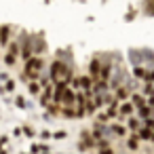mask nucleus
I'll list each match as a JSON object with an SVG mask.
<instances>
[{"label": "nucleus", "mask_w": 154, "mask_h": 154, "mask_svg": "<svg viewBox=\"0 0 154 154\" xmlns=\"http://www.w3.org/2000/svg\"><path fill=\"white\" fill-rule=\"evenodd\" d=\"M49 80H51L53 85H57V82H61V85H70V80H72V66H70L68 61H63L61 57L55 59V61L51 63Z\"/></svg>", "instance_id": "1"}, {"label": "nucleus", "mask_w": 154, "mask_h": 154, "mask_svg": "<svg viewBox=\"0 0 154 154\" xmlns=\"http://www.w3.org/2000/svg\"><path fill=\"white\" fill-rule=\"evenodd\" d=\"M23 80H40V70H42V59L38 57V55H32L28 61H26V66H23Z\"/></svg>", "instance_id": "2"}, {"label": "nucleus", "mask_w": 154, "mask_h": 154, "mask_svg": "<svg viewBox=\"0 0 154 154\" xmlns=\"http://www.w3.org/2000/svg\"><path fill=\"white\" fill-rule=\"evenodd\" d=\"M74 101H76V93H74V89L66 87V89H63V93H61L59 106H74Z\"/></svg>", "instance_id": "3"}, {"label": "nucleus", "mask_w": 154, "mask_h": 154, "mask_svg": "<svg viewBox=\"0 0 154 154\" xmlns=\"http://www.w3.org/2000/svg\"><path fill=\"white\" fill-rule=\"evenodd\" d=\"M133 103L131 101H122V103H118V118L120 120H125V118H129L131 114H133Z\"/></svg>", "instance_id": "4"}, {"label": "nucleus", "mask_w": 154, "mask_h": 154, "mask_svg": "<svg viewBox=\"0 0 154 154\" xmlns=\"http://www.w3.org/2000/svg\"><path fill=\"white\" fill-rule=\"evenodd\" d=\"M112 68H114V66H112V61H106V63H101V68H99V76H97V78L108 82V80L112 78Z\"/></svg>", "instance_id": "5"}, {"label": "nucleus", "mask_w": 154, "mask_h": 154, "mask_svg": "<svg viewBox=\"0 0 154 154\" xmlns=\"http://www.w3.org/2000/svg\"><path fill=\"white\" fill-rule=\"evenodd\" d=\"M135 133H137L139 141H152V139H154V131H152V129H148V127H139Z\"/></svg>", "instance_id": "6"}, {"label": "nucleus", "mask_w": 154, "mask_h": 154, "mask_svg": "<svg viewBox=\"0 0 154 154\" xmlns=\"http://www.w3.org/2000/svg\"><path fill=\"white\" fill-rule=\"evenodd\" d=\"M11 42V26H0V45L7 47Z\"/></svg>", "instance_id": "7"}, {"label": "nucleus", "mask_w": 154, "mask_h": 154, "mask_svg": "<svg viewBox=\"0 0 154 154\" xmlns=\"http://www.w3.org/2000/svg\"><path fill=\"white\" fill-rule=\"evenodd\" d=\"M99 68H101V61L95 57V59H91V63H89V74H91V78H97L99 76Z\"/></svg>", "instance_id": "8"}, {"label": "nucleus", "mask_w": 154, "mask_h": 154, "mask_svg": "<svg viewBox=\"0 0 154 154\" xmlns=\"http://www.w3.org/2000/svg\"><path fill=\"white\" fill-rule=\"evenodd\" d=\"M129 97H131V103H133V108L146 106V97H143V95H139V93H135V91H133V93H131Z\"/></svg>", "instance_id": "9"}, {"label": "nucleus", "mask_w": 154, "mask_h": 154, "mask_svg": "<svg viewBox=\"0 0 154 154\" xmlns=\"http://www.w3.org/2000/svg\"><path fill=\"white\" fill-rule=\"evenodd\" d=\"M80 137H82V141H80V143H85L87 148H93V146H95V137H93V135H91L87 129L80 133Z\"/></svg>", "instance_id": "10"}, {"label": "nucleus", "mask_w": 154, "mask_h": 154, "mask_svg": "<svg viewBox=\"0 0 154 154\" xmlns=\"http://www.w3.org/2000/svg\"><path fill=\"white\" fill-rule=\"evenodd\" d=\"M110 131H112V135H118V137H125L127 135V127L125 125H110Z\"/></svg>", "instance_id": "11"}, {"label": "nucleus", "mask_w": 154, "mask_h": 154, "mask_svg": "<svg viewBox=\"0 0 154 154\" xmlns=\"http://www.w3.org/2000/svg\"><path fill=\"white\" fill-rule=\"evenodd\" d=\"M129 95H131V91L127 87H116V101H125Z\"/></svg>", "instance_id": "12"}, {"label": "nucleus", "mask_w": 154, "mask_h": 154, "mask_svg": "<svg viewBox=\"0 0 154 154\" xmlns=\"http://www.w3.org/2000/svg\"><path fill=\"white\" fill-rule=\"evenodd\" d=\"M127 148H129V150H137V148H139V137H137V133H131V135H129Z\"/></svg>", "instance_id": "13"}, {"label": "nucleus", "mask_w": 154, "mask_h": 154, "mask_svg": "<svg viewBox=\"0 0 154 154\" xmlns=\"http://www.w3.org/2000/svg\"><path fill=\"white\" fill-rule=\"evenodd\" d=\"M78 80H80V89L82 91H91V87H93V78L91 76H80Z\"/></svg>", "instance_id": "14"}, {"label": "nucleus", "mask_w": 154, "mask_h": 154, "mask_svg": "<svg viewBox=\"0 0 154 154\" xmlns=\"http://www.w3.org/2000/svg\"><path fill=\"white\" fill-rule=\"evenodd\" d=\"M28 91H30L32 95H38V93L42 91V85H40V80H30V85H28Z\"/></svg>", "instance_id": "15"}, {"label": "nucleus", "mask_w": 154, "mask_h": 154, "mask_svg": "<svg viewBox=\"0 0 154 154\" xmlns=\"http://www.w3.org/2000/svg\"><path fill=\"white\" fill-rule=\"evenodd\" d=\"M143 13L148 17H154V0H146L143 2Z\"/></svg>", "instance_id": "16"}, {"label": "nucleus", "mask_w": 154, "mask_h": 154, "mask_svg": "<svg viewBox=\"0 0 154 154\" xmlns=\"http://www.w3.org/2000/svg\"><path fill=\"white\" fill-rule=\"evenodd\" d=\"M146 72H148V70H146L143 66H133V76H135V78H141V80H143V78H146Z\"/></svg>", "instance_id": "17"}, {"label": "nucleus", "mask_w": 154, "mask_h": 154, "mask_svg": "<svg viewBox=\"0 0 154 154\" xmlns=\"http://www.w3.org/2000/svg\"><path fill=\"white\" fill-rule=\"evenodd\" d=\"M95 110H97V108H95V103H93V99H87V101H85V114H89V116H93V114H95Z\"/></svg>", "instance_id": "18"}, {"label": "nucleus", "mask_w": 154, "mask_h": 154, "mask_svg": "<svg viewBox=\"0 0 154 154\" xmlns=\"http://www.w3.org/2000/svg\"><path fill=\"white\" fill-rule=\"evenodd\" d=\"M66 118H74L76 116V110H74V106H63V110H59Z\"/></svg>", "instance_id": "19"}, {"label": "nucleus", "mask_w": 154, "mask_h": 154, "mask_svg": "<svg viewBox=\"0 0 154 154\" xmlns=\"http://www.w3.org/2000/svg\"><path fill=\"white\" fill-rule=\"evenodd\" d=\"M137 114H139L141 118H148V116H152V108H150V106H139V108H137Z\"/></svg>", "instance_id": "20"}, {"label": "nucleus", "mask_w": 154, "mask_h": 154, "mask_svg": "<svg viewBox=\"0 0 154 154\" xmlns=\"http://www.w3.org/2000/svg\"><path fill=\"white\" fill-rule=\"evenodd\" d=\"M127 125H129V129H131L133 133L139 129V122H137V118H133V116H129V118H127Z\"/></svg>", "instance_id": "21"}, {"label": "nucleus", "mask_w": 154, "mask_h": 154, "mask_svg": "<svg viewBox=\"0 0 154 154\" xmlns=\"http://www.w3.org/2000/svg\"><path fill=\"white\" fill-rule=\"evenodd\" d=\"M19 47H21L19 42H9V53L17 57V55H19Z\"/></svg>", "instance_id": "22"}, {"label": "nucleus", "mask_w": 154, "mask_h": 154, "mask_svg": "<svg viewBox=\"0 0 154 154\" xmlns=\"http://www.w3.org/2000/svg\"><path fill=\"white\" fill-rule=\"evenodd\" d=\"M143 95H148V97L154 95V82H146L143 85Z\"/></svg>", "instance_id": "23"}, {"label": "nucleus", "mask_w": 154, "mask_h": 154, "mask_svg": "<svg viewBox=\"0 0 154 154\" xmlns=\"http://www.w3.org/2000/svg\"><path fill=\"white\" fill-rule=\"evenodd\" d=\"M15 106H17V108H21V110H26V108H28V103H26V99H23L21 95H17V97H15Z\"/></svg>", "instance_id": "24"}, {"label": "nucleus", "mask_w": 154, "mask_h": 154, "mask_svg": "<svg viewBox=\"0 0 154 154\" xmlns=\"http://www.w3.org/2000/svg\"><path fill=\"white\" fill-rule=\"evenodd\" d=\"M66 137H68L66 131H55V133H51V139H66Z\"/></svg>", "instance_id": "25"}, {"label": "nucleus", "mask_w": 154, "mask_h": 154, "mask_svg": "<svg viewBox=\"0 0 154 154\" xmlns=\"http://www.w3.org/2000/svg\"><path fill=\"white\" fill-rule=\"evenodd\" d=\"M15 59H17V57H15V55H11V53H7V55H5V63H7V66H13V63H15Z\"/></svg>", "instance_id": "26"}, {"label": "nucleus", "mask_w": 154, "mask_h": 154, "mask_svg": "<svg viewBox=\"0 0 154 154\" xmlns=\"http://www.w3.org/2000/svg\"><path fill=\"white\" fill-rule=\"evenodd\" d=\"M143 127H148V129H152V131H154V118H152V116L143 118Z\"/></svg>", "instance_id": "27"}, {"label": "nucleus", "mask_w": 154, "mask_h": 154, "mask_svg": "<svg viewBox=\"0 0 154 154\" xmlns=\"http://www.w3.org/2000/svg\"><path fill=\"white\" fill-rule=\"evenodd\" d=\"M146 82H154V66L150 68V72H146V78H143Z\"/></svg>", "instance_id": "28"}, {"label": "nucleus", "mask_w": 154, "mask_h": 154, "mask_svg": "<svg viewBox=\"0 0 154 154\" xmlns=\"http://www.w3.org/2000/svg\"><path fill=\"white\" fill-rule=\"evenodd\" d=\"M2 89H5V91H9V93H11V91H15V80H7V85H5Z\"/></svg>", "instance_id": "29"}, {"label": "nucleus", "mask_w": 154, "mask_h": 154, "mask_svg": "<svg viewBox=\"0 0 154 154\" xmlns=\"http://www.w3.org/2000/svg\"><path fill=\"white\" fill-rule=\"evenodd\" d=\"M110 118L106 116V112H101V114H97V122H108Z\"/></svg>", "instance_id": "30"}, {"label": "nucleus", "mask_w": 154, "mask_h": 154, "mask_svg": "<svg viewBox=\"0 0 154 154\" xmlns=\"http://www.w3.org/2000/svg\"><path fill=\"white\" fill-rule=\"evenodd\" d=\"M21 133H26L28 137H34V131H32L30 127H21Z\"/></svg>", "instance_id": "31"}, {"label": "nucleus", "mask_w": 154, "mask_h": 154, "mask_svg": "<svg viewBox=\"0 0 154 154\" xmlns=\"http://www.w3.org/2000/svg\"><path fill=\"white\" fill-rule=\"evenodd\" d=\"M97 154H114V150L108 146V148H99V152H97Z\"/></svg>", "instance_id": "32"}, {"label": "nucleus", "mask_w": 154, "mask_h": 154, "mask_svg": "<svg viewBox=\"0 0 154 154\" xmlns=\"http://www.w3.org/2000/svg\"><path fill=\"white\" fill-rule=\"evenodd\" d=\"M70 82H72V87H70V89H80V80H78V78H72Z\"/></svg>", "instance_id": "33"}, {"label": "nucleus", "mask_w": 154, "mask_h": 154, "mask_svg": "<svg viewBox=\"0 0 154 154\" xmlns=\"http://www.w3.org/2000/svg\"><path fill=\"white\" fill-rule=\"evenodd\" d=\"M40 152V146L38 143H32V148H30V154H38Z\"/></svg>", "instance_id": "34"}, {"label": "nucleus", "mask_w": 154, "mask_h": 154, "mask_svg": "<svg viewBox=\"0 0 154 154\" xmlns=\"http://www.w3.org/2000/svg\"><path fill=\"white\" fill-rule=\"evenodd\" d=\"M40 139H51V133L49 131H40Z\"/></svg>", "instance_id": "35"}, {"label": "nucleus", "mask_w": 154, "mask_h": 154, "mask_svg": "<svg viewBox=\"0 0 154 154\" xmlns=\"http://www.w3.org/2000/svg\"><path fill=\"white\" fill-rule=\"evenodd\" d=\"M146 106H150V108H154V95H150V97L146 99Z\"/></svg>", "instance_id": "36"}, {"label": "nucleus", "mask_w": 154, "mask_h": 154, "mask_svg": "<svg viewBox=\"0 0 154 154\" xmlns=\"http://www.w3.org/2000/svg\"><path fill=\"white\" fill-rule=\"evenodd\" d=\"M7 141H9V137H0V148L7 146Z\"/></svg>", "instance_id": "37"}, {"label": "nucleus", "mask_w": 154, "mask_h": 154, "mask_svg": "<svg viewBox=\"0 0 154 154\" xmlns=\"http://www.w3.org/2000/svg\"><path fill=\"white\" fill-rule=\"evenodd\" d=\"M0 154H7V150H2V148H0Z\"/></svg>", "instance_id": "38"}, {"label": "nucleus", "mask_w": 154, "mask_h": 154, "mask_svg": "<svg viewBox=\"0 0 154 154\" xmlns=\"http://www.w3.org/2000/svg\"><path fill=\"white\" fill-rule=\"evenodd\" d=\"M42 154H51V152H49V150H47V152H42Z\"/></svg>", "instance_id": "39"}, {"label": "nucleus", "mask_w": 154, "mask_h": 154, "mask_svg": "<svg viewBox=\"0 0 154 154\" xmlns=\"http://www.w3.org/2000/svg\"><path fill=\"white\" fill-rule=\"evenodd\" d=\"M152 141H154V139H152Z\"/></svg>", "instance_id": "40"}]
</instances>
